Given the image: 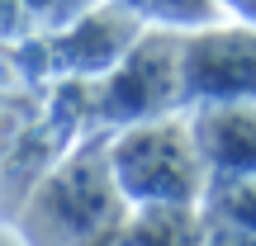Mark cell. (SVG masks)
Returning <instances> with one entry per match:
<instances>
[{"instance_id":"1","label":"cell","mask_w":256,"mask_h":246,"mask_svg":"<svg viewBox=\"0 0 256 246\" xmlns=\"http://www.w3.org/2000/svg\"><path fill=\"white\" fill-rule=\"evenodd\" d=\"M104 166L119 199L133 209H194L209 190L185 109L119 123V133L104 142Z\"/></svg>"},{"instance_id":"2","label":"cell","mask_w":256,"mask_h":246,"mask_svg":"<svg viewBox=\"0 0 256 246\" xmlns=\"http://www.w3.org/2000/svg\"><path fill=\"white\" fill-rule=\"evenodd\" d=\"M176 85L180 109L190 104H223V100H252L256 90V38L247 19L232 24H204L185 28L176 43Z\"/></svg>"},{"instance_id":"3","label":"cell","mask_w":256,"mask_h":246,"mask_svg":"<svg viewBox=\"0 0 256 246\" xmlns=\"http://www.w3.org/2000/svg\"><path fill=\"white\" fill-rule=\"evenodd\" d=\"M176 43L180 33L171 28H152L138 43H128L114 57V71L100 85V119L114 128L133 119H152V114L180 109V85H176Z\"/></svg>"},{"instance_id":"4","label":"cell","mask_w":256,"mask_h":246,"mask_svg":"<svg viewBox=\"0 0 256 246\" xmlns=\"http://www.w3.org/2000/svg\"><path fill=\"white\" fill-rule=\"evenodd\" d=\"M119 190L110 180V166H104V147L76 156L62 175L43 185L38 194V223L52 242H95L114 218H119Z\"/></svg>"},{"instance_id":"5","label":"cell","mask_w":256,"mask_h":246,"mask_svg":"<svg viewBox=\"0 0 256 246\" xmlns=\"http://www.w3.org/2000/svg\"><path fill=\"white\" fill-rule=\"evenodd\" d=\"M185 123H190V142H194V152H200V166H204V175H209V185L252 180V166H256L252 100L190 104Z\"/></svg>"},{"instance_id":"6","label":"cell","mask_w":256,"mask_h":246,"mask_svg":"<svg viewBox=\"0 0 256 246\" xmlns=\"http://www.w3.org/2000/svg\"><path fill=\"white\" fill-rule=\"evenodd\" d=\"M86 246H200L194 209H138V218L104 228Z\"/></svg>"},{"instance_id":"7","label":"cell","mask_w":256,"mask_h":246,"mask_svg":"<svg viewBox=\"0 0 256 246\" xmlns=\"http://www.w3.org/2000/svg\"><path fill=\"white\" fill-rule=\"evenodd\" d=\"M114 5L128 9L138 24L171 28V33L204 28V24H218V19H223V5H218V0H114Z\"/></svg>"},{"instance_id":"8","label":"cell","mask_w":256,"mask_h":246,"mask_svg":"<svg viewBox=\"0 0 256 246\" xmlns=\"http://www.w3.org/2000/svg\"><path fill=\"white\" fill-rule=\"evenodd\" d=\"M223 5V14H232V19H252V0H218Z\"/></svg>"}]
</instances>
